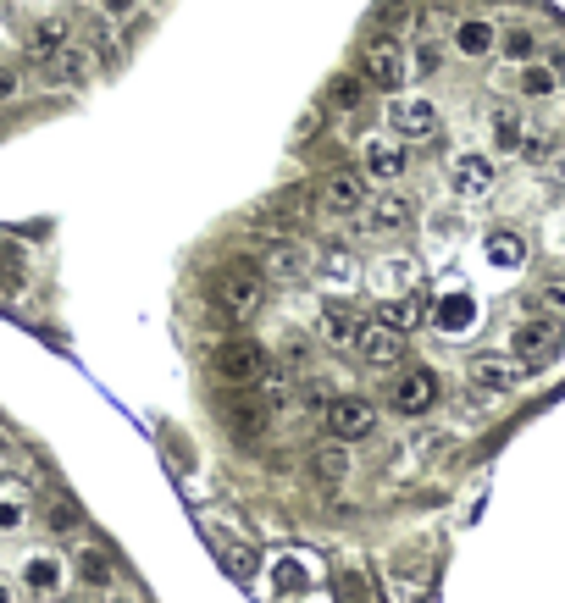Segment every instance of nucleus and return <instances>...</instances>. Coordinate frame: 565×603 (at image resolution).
Listing matches in <instances>:
<instances>
[{
    "label": "nucleus",
    "mask_w": 565,
    "mask_h": 603,
    "mask_svg": "<svg viewBox=\"0 0 565 603\" xmlns=\"http://www.w3.org/2000/svg\"><path fill=\"white\" fill-rule=\"evenodd\" d=\"M211 299H217L222 316L250 321V316H261V305L272 299V277H266L261 266H228V272L211 283Z\"/></svg>",
    "instance_id": "obj_1"
},
{
    "label": "nucleus",
    "mask_w": 565,
    "mask_h": 603,
    "mask_svg": "<svg viewBox=\"0 0 565 603\" xmlns=\"http://www.w3.org/2000/svg\"><path fill=\"white\" fill-rule=\"evenodd\" d=\"M361 72H366V83H372V89L399 95V89L410 83V72H416V61H410V50L399 45L394 34H383V39H372V45L361 50Z\"/></svg>",
    "instance_id": "obj_2"
},
{
    "label": "nucleus",
    "mask_w": 565,
    "mask_h": 603,
    "mask_svg": "<svg viewBox=\"0 0 565 603\" xmlns=\"http://www.w3.org/2000/svg\"><path fill=\"white\" fill-rule=\"evenodd\" d=\"M272 366V355H266V343L255 338H228L217 343V355H211V371H217V382H228V388H255V377Z\"/></svg>",
    "instance_id": "obj_3"
},
{
    "label": "nucleus",
    "mask_w": 565,
    "mask_h": 603,
    "mask_svg": "<svg viewBox=\"0 0 565 603\" xmlns=\"http://www.w3.org/2000/svg\"><path fill=\"white\" fill-rule=\"evenodd\" d=\"M560 338L565 327L554 316H527L510 327V355L521 360V366H549L554 355H560Z\"/></svg>",
    "instance_id": "obj_4"
},
{
    "label": "nucleus",
    "mask_w": 565,
    "mask_h": 603,
    "mask_svg": "<svg viewBox=\"0 0 565 603\" xmlns=\"http://www.w3.org/2000/svg\"><path fill=\"white\" fill-rule=\"evenodd\" d=\"M466 377L477 393H499V399H510V393H521V382H527V366H521L516 355H499V349H482V355L466 360Z\"/></svg>",
    "instance_id": "obj_5"
},
{
    "label": "nucleus",
    "mask_w": 565,
    "mask_h": 603,
    "mask_svg": "<svg viewBox=\"0 0 565 603\" xmlns=\"http://www.w3.org/2000/svg\"><path fill=\"white\" fill-rule=\"evenodd\" d=\"M322 426H327V438H338V443H361L377 432V404L361 399V393H338V399L327 404Z\"/></svg>",
    "instance_id": "obj_6"
},
{
    "label": "nucleus",
    "mask_w": 565,
    "mask_h": 603,
    "mask_svg": "<svg viewBox=\"0 0 565 603\" xmlns=\"http://www.w3.org/2000/svg\"><path fill=\"white\" fill-rule=\"evenodd\" d=\"M388 404H394V415H405V421H421V415L438 404V377L427 366L394 371V382H388Z\"/></svg>",
    "instance_id": "obj_7"
},
{
    "label": "nucleus",
    "mask_w": 565,
    "mask_h": 603,
    "mask_svg": "<svg viewBox=\"0 0 565 603\" xmlns=\"http://www.w3.org/2000/svg\"><path fill=\"white\" fill-rule=\"evenodd\" d=\"M316 194H322L327 211L338 216H361L366 205H372V178L366 172H349V166H333L322 183H316Z\"/></svg>",
    "instance_id": "obj_8"
},
{
    "label": "nucleus",
    "mask_w": 565,
    "mask_h": 603,
    "mask_svg": "<svg viewBox=\"0 0 565 603\" xmlns=\"http://www.w3.org/2000/svg\"><path fill=\"white\" fill-rule=\"evenodd\" d=\"M361 327H366V316L355 305L327 299V305H322V327H316V343H322L327 355H349V349L361 343Z\"/></svg>",
    "instance_id": "obj_9"
},
{
    "label": "nucleus",
    "mask_w": 565,
    "mask_h": 603,
    "mask_svg": "<svg viewBox=\"0 0 565 603\" xmlns=\"http://www.w3.org/2000/svg\"><path fill=\"white\" fill-rule=\"evenodd\" d=\"M388 128H394V139H433L438 106L427 95H388Z\"/></svg>",
    "instance_id": "obj_10"
},
{
    "label": "nucleus",
    "mask_w": 565,
    "mask_h": 603,
    "mask_svg": "<svg viewBox=\"0 0 565 603\" xmlns=\"http://www.w3.org/2000/svg\"><path fill=\"white\" fill-rule=\"evenodd\" d=\"M255 266H261L272 283H300L305 272H316V255L300 244V238H272V244L261 249V261H255Z\"/></svg>",
    "instance_id": "obj_11"
},
{
    "label": "nucleus",
    "mask_w": 565,
    "mask_h": 603,
    "mask_svg": "<svg viewBox=\"0 0 565 603\" xmlns=\"http://www.w3.org/2000/svg\"><path fill=\"white\" fill-rule=\"evenodd\" d=\"M294 377H300V371H289L283 360H272V366L255 377V399H261L266 415H289L294 404H300V382Z\"/></svg>",
    "instance_id": "obj_12"
},
{
    "label": "nucleus",
    "mask_w": 565,
    "mask_h": 603,
    "mask_svg": "<svg viewBox=\"0 0 565 603\" xmlns=\"http://www.w3.org/2000/svg\"><path fill=\"white\" fill-rule=\"evenodd\" d=\"M421 277H427V272H421V255H410V249H394V255H383V261L372 266V288L383 299L388 294H410Z\"/></svg>",
    "instance_id": "obj_13"
},
{
    "label": "nucleus",
    "mask_w": 565,
    "mask_h": 603,
    "mask_svg": "<svg viewBox=\"0 0 565 603\" xmlns=\"http://www.w3.org/2000/svg\"><path fill=\"white\" fill-rule=\"evenodd\" d=\"M410 166V150H399V139H366L361 144V172L372 183H399Z\"/></svg>",
    "instance_id": "obj_14"
},
{
    "label": "nucleus",
    "mask_w": 565,
    "mask_h": 603,
    "mask_svg": "<svg viewBox=\"0 0 565 603\" xmlns=\"http://www.w3.org/2000/svg\"><path fill=\"white\" fill-rule=\"evenodd\" d=\"M449 183H455L460 200H482V194L493 189V161L482 150H460L455 161H449Z\"/></svg>",
    "instance_id": "obj_15"
},
{
    "label": "nucleus",
    "mask_w": 565,
    "mask_h": 603,
    "mask_svg": "<svg viewBox=\"0 0 565 603\" xmlns=\"http://www.w3.org/2000/svg\"><path fill=\"white\" fill-rule=\"evenodd\" d=\"M355 355L366 360V366H399V355H405V332L383 327V321H366L361 327V343H355Z\"/></svg>",
    "instance_id": "obj_16"
},
{
    "label": "nucleus",
    "mask_w": 565,
    "mask_h": 603,
    "mask_svg": "<svg viewBox=\"0 0 565 603\" xmlns=\"http://www.w3.org/2000/svg\"><path fill=\"white\" fill-rule=\"evenodd\" d=\"M366 227L372 233H405L410 222H416V200L410 194H372V205H366Z\"/></svg>",
    "instance_id": "obj_17"
},
{
    "label": "nucleus",
    "mask_w": 565,
    "mask_h": 603,
    "mask_svg": "<svg viewBox=\"0 0 565 603\" xmlns=\"http://www.w3.org/2000/svg\"><path fill=\"white\" fill-rule=\"evenodd\" d=\"M427 316H433V310H427V299H421L416 288H410V294H388L383 305H377V321H383V327H394V332H405V338H410V332H416Z\"/></svg>",
    "instance_id": "obj_18"
},
{
    "label": "nucleus",
    "mask_w": 565,
    "mask_h": 603,
    "mask_svg": "<svg viewBox=\"0 0 565 603\" xmlns=\"http://www.w3.org/2000/svg\"><path fill=\"white\" fill-rule=\"evenodd\" d=\"M89 61H95L89 50L61 45L56 56H45V78H50V83H61V89H84V83H89V72H95Z\"/></svg>",
    "instance_id": "obj_19"
},
{
    "label": "nucleus",
    "mask_w": 565,
    "mask_h": 603,
    "mask_svg": "<svg viewBox=\"0 0 565 603\" xmlns=\"http://www.w3.org/2000/svg\"><path fill=\"white\" fill-rule=\"evenodd\" d=\"M455 50L466 61H488L493 50H499V28H493L488 17H460L455 23Z\"/></svg>",
    "instance_id": "obj_20"
},
{
    "label": "nucleus",
    "mask_w": 565,
    "mask_h": 603,
    "mask_svg": "<svg viewBox=\"0 0 565 603\" xmlns=\"http://www.w3.org/2000/svg\"><path fill=\"white\" fill-rule=\"evenodd\" d=\"M560 83H565V72L554 67L549 56L521 61V95H527V100H549V95H560Z\"/></svg>",
    "instance_id": "obj_21"
},
{
    "label": "nucleus",
    "mask_w": 565,
    "mask_h": 603,
    "mask_svg": "<svg viewBox=\"0 0 565 603\" xmlns=\"http://www.w3.org/2000/svg\"><path fill=\"white\" fill-rule=\"evenodd\" d=\"M482 255H488L499 272H516V266H527V238L510 233V227H499V233L482 238Z\"/></svg>",
    "instance_id": "obj_22"
},
{
    "label": "nucleus",
    "mask_w": 565,
    "mask_h": 603,
    "mask_svg": "<svg viewBox=\"0 0 565 603\" xmlns=\"http://www.w3.org/2000/svg\"><path fill=\"white\" fill-rule=\"evenodd\" d=\"M316 277H322V283H355V277H361V261H355L344 244H322L316 249Z\"/></svg>",
    "instance_id": "obj_23"
},
{
    "label": "nucleus",
    "mask_w": 565,
    "mask_h": 603,
    "mask_svg": "<svg viewBox=\"0 0 565 603\" xmlns=\"http://www.w3.org/2000/svg\"><path fill=\"white\" fill-rule=\"evenodd\" d=\"M366 89H372V83H366V72H355V78H349V72H338V78L327 83V106L344 111V117H355V111H361V100H366Z\"/></svg>",
    "instance_id": "obj_24"
},
{
    "label": "nucleus",
    "mask_w": 565,
    "mask_h": 603,
    "mask_svg": "<svg viewBox=\"0 0 565 603\" xmlns=\"http://www.w3.org/2000/svg\"><path fill=\"white\" fill-rule=\"evenodd\" d=\"M433 321H438L444 332H466L471 321H477V305H471V294H444V299L433 305Z\"/></svg>",
    "instance_id": "obj_25"
},
{
    "label": "nucleus",
    "mask_w": 565,
    "mask_h": 603,
    "mask_svg": "<svg viewBox=\"0 0 565 603\" xmlns=\"http://www.w3.org/2000/svg\"><path fill=\"white\" fill-rule=\"evenodd\" d=\"M23 587L34 592V598H56V592H61V565H56V559H45V554L28 559V565H23Z\"/></svg>",
    "instance_id": "obj_26"
},
{
    "label": "nucleus",
    "mask_w": 565,
    "mask_h": 603,
    "mask_svg": "<svg viewBox=\"0 0 565 603\" xmlns=\"http://www.w3.org/2000/svg\"><path fill=\"white\" fill-rule=\"evenodd\" d=\"M311 471L322 476V482H344L349 476V443H322V449H311Z\"/></svg>",
    "instance_id": "obj_27"
},
{
    "label": "nucleus",
    "mask_w": 565,
    "mask_h": 603,
    "mask_svg": "<svg viewBox=\"0 0 565 603\" xmlns=\"http://www.w3.org/2000/svg\"><path fill=\"white\" fill-rule=\"evenodd\" d=\"M78 576H84V587H95V592H111V581H117V570H111V559L100 554V548H78Z\"/></svg>",
    "instance_id": "obj_28"
},
{
    "label": "nucleus",
    "mask_w": 565,
    "mask_h": 603,
    "mask_svg": "<svg viewBox=\"0 0 565 603\" xmlns=\"http://www.w3.org/2000/svg\"><path fill=\"white\" fill-rule=\"evenodd\" d=\"M493 144H499V150H516L521 155V139H527V122H521V111L516 106H499L493 111Z\"/></svg>",
    "instance_id": "obj_29"
},
{
    "label": "nucleus",
    "mask_w": 565,
    "mask_h": 603,
    "mask_svg": "<svg viewBox=\"0 0 565 603\" xmlns=\"http://www.w3.org/2000/svg\"><path fill=\"white\" fill-rule=\"evenodd\" d=\"M499 56L516 61V67H521V61H532V56H538V34H532L527 23L505 28V34H499Z\"/></svg>",
    "instance_id": "obj_30"
},
{
    "label": "nucleus",
    "mask_w": 565,
    "mask_h": 603,
    "mask_svg": "<svg viewBox=\"0 0 565 603\" xmlns=\"http://www.w3.org/2000/svg\"><path fill=\"white\" fill-rule=\"evenodd\" d=\"M532 310H538V316L565 321V277H543V283L532 288Z\"/></svg>",
    "instance_id": "obj_31"
},
{
    "label": "nucleus",
    "mask_w": 565,
    "mask_h": 603,
    "mask_svg": "<svg viewBox=\"0 0 565 603\" xmlns=\"http://www.w3.org/2000/svg\"><path fill=\"white\" fill-rule=\"evenodd\" d=\"M23 288H28L23 255H17V244H0V294H23Z\"/></svg>",
    "instance_id": "obj_32"
},
{
    "label": "nucleus",
    "mask_w": 565,
    "mask_h": 603,
    "mask_svg": "<svg viewBox=\"0 0 565 603\" xmlns=\"http://www.w3.org/2000/svg\"><path fill=\"white\" fill-rule=\"evenodd\" d=\"M61 45H67V23H61V17H50V23H39L34 34H28V50H34L39 61H45V56H56Z\"/></svg>",
    "instance_id": "obj_33"
},
{
    "label": "nucleus",
    "mask_w": 565,
    "mask_h": 603,
    "mask_svg": "<svg viewBox=\"0 0 565 603\" xmlns=\"http://www.w3.org/2000/svg\"><path fill=\"white\" fill-rule=\"evenodd\" d=\"M338 393L327 388L322 377H300V404H305V415H327V404H333Z\"/></svg>",
    "instance_id": "obj_34"
},
{
    "label": "nucleus",
    "mask_w": 565,
    "mask_h": 603,
    "mask_svg": "<svg viewBox=\"0 0 565 603\" xmlns=\"http://www.w3.org/2000/svg\"><path fill=\"white\" fill-rule=\"evenodd\" d=\"M217 559H222V565H228V570H233V576H239V581H250L255 570H261V559H255V554H250V548H244V543H228V548H217Z\"/></svg>",
    "instance_id": "obj_35"
},
{
    "label": "nucleus",
    "mask_w": 565,
    "mask_h": 603,
    "mask_svg": "<svg viewBox=\"0 0 565 603\" xmlns=\"http://www.w3.org/2000/svg\"><path fill=\"white\" fill-rule=\"evenodd\" d=\"M45 526H50V532H73V526H78V504H73V498H56V504L45 509Z\"/></svg>",
    "instance_id": "obj_36"
},
{
    "label": "nucleus",
    "mask_w": 565,
    "mask_h": 603,
    "mask_svg": "<svg viewBox=\"0 0 565 603\" xmlns=\"http://www.w3.org/2000/svg\"><path fill=\"white\" fill-rule=\"evenodd\" d=\"M283 366L305 377V371H311V338H289V343H283Z\"/></svg>",
    "instance_id": "obj_37"
},
{
    "label": "nucleus",
    "mask_w": 565,
    "mask_h": 603,
    "mask_svg": "<svg viewBox=\"0 0 565 603\" xmlns=\"http://www.w3.org/2000/svg\"><path fill=\"white\" fill-rule=\"evenodd\" d=\"M28 521V504L23 498H0V532H17Z\"/></svg>",
    "instance_id": "obj_38"
},
{
    "label": "nucleus",
    "mask_w": 565,
    "mask_h": 603,
    "mask_svg": "<svg viewBox=\"0 0 565 603\" xmlns=\"http://www.w3.org/2000/svg\"><path fill=\"white\" fill-rule=\"evenodd\" d=\"M410 61H416V72H438V67H444V45L427 39V45H416V56H410Z\"/></svg>",
    "instance_id": "obj_39"
},
{
    "label": "nucleus",
    "mask_w": 565,
    "mask_h": 603,
    "mask_svg": "<svg viewBox=\"0 0 565 603\" xmlns=\"http://www.w3.org/2000/svg\"><path fill=\"white\" fill-rule=\"evenodd\" d=\"M316 133H322V106H316V111H305V117L300 122H294V139H316Z\"/></svg>",
    "instance_id": "obj_40"
},
{
    "label": "nucleus",
    "mask_w": 565,
    "mask_h": 603,
    "mask_svg": "<svg viewBox=\"0 0 565 603\" xmlns=\"http://www.w3.org/2000/svg\"><path fill=\"white\" fill-rule=\"evenodd\" d=\"M410 28V6H388L383 12V34H405Z\"/></svg>",
    "instance_id": "obj_41"
},
{
    "label": "nucleus",
    "mask_w": 565,
    "mask_h": 603,
    "mask_svg": "<svg viewBox=\"0 0 565 603\" xmlns=\"http://www.w3.org/2000/svg\"><path fill=\"white\" fill-rule=\"evenodd\" d=\"M17 67H6V61H0V106H6V100H17Z\"/></svg>",
    "instance_id": "obj_42"
},
{
    "label": "nucleus",
    "mask_w": 565,
    "mask_h": 603,
    "mask_svg": "<svg viewBox=\"0 0 565 603\" xmlns=\"http://www.w3.org/2000/svg\"><path fill=\"white\" fill-rule=\"evenodd\" d=\"M133 6H139V0H100V12H106V17H128Z\"/></svg>",
    "instance_id": "obj_43"
},
{
    "label": "nucleus",
    "mask_w": 565,
    "mask_h": 603,
    "mask_svg": "<svg viewBox=\"0 0 565 603\" xmlns=\"http://www.w3.org/2000/svg\"><path fill=\"white\" fill-rule=\"evenodd\" d=\"M543 56H549V61H554V67H560V72H565V45H549V50H543Z\"/></svg>",
    "instance_id": "obj_44"
},
{
    "label": "nucleus",
    "mask_w": 565,
    "mask_h": 603,
    "mask_svg": "<svg viewBox=\"0 0 565 603\" xmlns=\"http://www.w3.org/2000/svg\"><path fill=\"white\" fill-rule=\"evenodd\" d=\"M0 603H12V587H0Z\"/></svg>",
    "instance_id": "obj_45"
}]
</instances>
